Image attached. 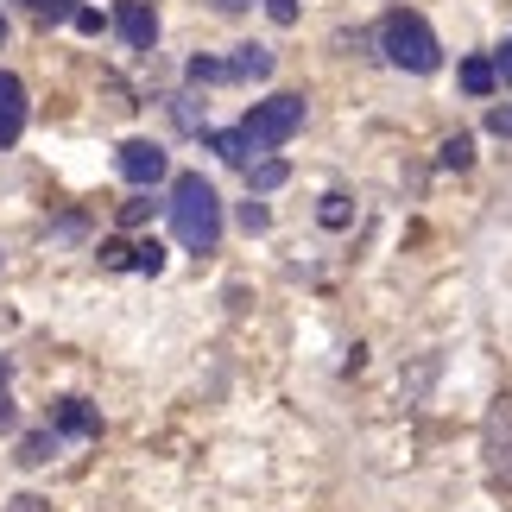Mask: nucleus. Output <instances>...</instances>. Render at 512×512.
Listing matches in <instances>:
<instances>
[{"label":"nucleus","instance_id":"f257e3e1","mask_svg":"<svg viewBox=\"0 0 512 512\" xmlns=\"http://www.w3.org/2000/svg\"><path fill=\"white\" fill-rule=\"evenodd\" d=\"M171 228L190 253H215V241H222V196L203 171H184L171 184Z\"/></svg>","mask_w":512,"mask_h":512},{"label":"nucleus","instance_id":"f03ea898","mask_svg":"<svg viewBox=\"0 0 512 512\" xmlns=\"http://www.w3.org/2000/svg\"><path fill=\"white\" fill-rule=\"evenodd\" d=\"M380 45H386V57L399 70H418V76H430L443 64V45H437V32L424 26L418 13H386V26H380Z\"/></svg>","mask_w":512,"mask_h":512},{"label":"nucleus","instance_id":"7ed1b4c3","mask_svg":"<svg viewBox=\"0 0 512 512\" xmlns=\"http://www.w3.org/2000/svg\"><path fill=\"white\" fill-rule=\"evenodd\" d=\"M298 127H304V95H272V102H253V114L241 121V133H247L253 152L285 146Z\"/></svg>","mask_w":512,"mask_h":512},{"label":"nucleus","instance_id":"20e7f679","mask_svg":"<svg viewBox=\"0 0 512 512\" xmlns=\"http://www.w3.org/2000/svg\"><path fill=\"white\" fill-rule=\"evenodd\" d=\"M26 133V83L13 70H0V152Z\"/></svg>","mask_w":512,"mask_h":512},{"label":"nucleus","instance_id":"39448f33","mask_svg":"<svg viewBox=\"0 0 512 512\" xmlns=\"http://www.w3.org/2000/svg\"><path fill=\"white\" fill-rule=\"evenodd\" d=\"M121 177H127V184H159V177H165V146L127 140L121 146Z\"/></svg>","mask_w":512,"mask_h":512},{"label":"nucleus","instance_id":"423d86ee","mask_svg":"<svg viewBox=\"0 0 512 512\" xmlns=\"http://www.w3.org/2000/svg\"><path fill=\"white\" fill-rule=\"evenodd\" d=\"M487 468L512 481V399H500L494 418H487Z\"/></svg>","mask_w":512,"mask_h":512},{"label":"nucleus","instance_id":"0eeeda50","mask_svg":"<svg viewBox=\"0 0 512 512\" xmlns=\"http://www.w3.org/2000/svg\"><path fill=\"white\" fill-rule=\"evenodd\" d=\"M114 26H121V38H127L133 51H152V38H159V19H152V7H146V0H121Z\"/></svg>","mask_w":512,"mask_h":512},{"label":"nucleus","instance_id":"6e6552de","mask_svg":"<svg viewBox=\"0 0 512 512\" xmlns=\"http://www.w3.org/2000/svg\"><path fill=\"white\" fill-rule=\"evenodd\" d=\"M95 430H102V418H95L83 399H64V405H57V437H95Z\"/></svg>","mask_w":512,"mask_h":512},{"label":"nucleus","instance_id":"1a4fd4ad","mask_svg":"<svg viewBox=\"0 0 512 512\" xmlns=\"http://www.w3.org/2000/svg\"><path fill=\"white\" fill-rule=\"evenodd\" d=\"M228 76H247V83H260V76H272V51H266V45H241V57L228 64Z\"/></svg>","mask_w":512,"mask_h":512},{"label":"nucleus","instance_id":"9d476101","mask_svg":"<svg viewBox=\"0 0 512 512\" xmlns=\"http://www.w3.org/2000/svg\"><path fill=\"white\" fill-rule=\"evenodd\" d=\"M494 83H500L494 57H468V64H462V89L468 95H494Z\"/></svg>","mask_w":512,"mask_h":512},{"label":"nucleus","instance_id":"9b49d317","mask_svg":"<svg viewBox=\"0 0 512 512\" xmlns=\"http://www.w3.org/2000/svg\"><path fill=\"white\" fill-rule=\"evenodd\" d=\"M57 456V430H32L26 443H19V468H45Z\"/></svg>","mask_w":512,"mask_h":512},{"label":"nucleus","instance_id":"f8f14e48","mask_svg":"<svg viewBox=\"0 0 512 512\" xmlns=\"http://www.w3.org/2000/svg\"><path fill=\"white\" fill-rule=\"evenodd\" d=\"M209 146L222 152L228 165H253V146H247V133H241V127H234V133H209Z\"/></svg>","mask_w":512,"mask_h":512},{"label":"nucleus","instance_id":"ddd939ff","mask_svg":"<svg viewBox=\"0 0 512 512\" xmlns=\"http://www.w3.org/2000/svg\"><path fill=\"white\" fill-rule=\"evenodd\" d=\"M468 159H475V140H468V133L443 140V152H437V165H443V171H468Z\"/></svg>","mask_w":512,"mask_h":512},{"label":"nucleus","instance_id":"4468645a","mask_svg":"<svg viewBox=\"0 0 512 512\" xmlns=\"http://www.w3.org/2000/svg\"><path fill=\"white\" fill-rule=\"evenodd\" d=\"M285 177H291L285 159H260V165H247V184H253V190H279Z\"/></svg>","mask_w":512,"mask_h":512},{"label":"nucleus","instance_id":"2eb2a0df","mask_svg":"<svg viewBox=\"0 0 512 512\" xmlns=\"http://www.w3.org/2000/svg\"><path fill=\"white\" fill-rule=\"evenodd\" d=\"M190 83H228V64H215V57H190Z\"/></svg>","mask_w":512,"mask_h":512},{"label":"nucleus","instance_id":"dca6fc26","mask_svg":"<svg viewBox=\"0 0 512 512\" xmlns=\"http://www.w3.org/2000/svg\"><path fill=\"white\" fill-rule=\"evenodd\" d=\"M317 215H323V228H348V215H354V209H348V196H323V209H317Z\"/></svg>","mask_w":512,"mask_h":512},{"label":"nucleus","instance_id":"f3484780","mask_svg":"<svg viewBox=\"0 0 512 512\" xmlns=\"http://www.w3.org/2000/svg\"><path fill=\"white\" fill-rule=\"evenodd\" d=\"M165 266V247L152 241V247H133V272H159Z\"/></svg>","mask_w":512,"mask_h":512},{"label":"nucleus","instance_id":"a211bd4d","mask_svg":"<svg viewBox=\"0 0 512 512\" xmlns=\"http://www.w3.org/2000/svg\"><path fill=\"white\" fill-rule=\"evenodd\" d=\"M38 19H76V0H32Z\"/></svg>","mask_w":512,"mask_h":512},{"label":"nucleus","instance_id":"6ab92c4d","mask_svg":"<svg viewBox=\"0 0 512 512\" xmlns=\"http://www.w3.org/2000/svg\"><path fill=\"white\" fill-rule=\"evenodd\" d=\"M266 222H272V215H266V203H241V228H247V234H260Z\"/></svg>","mask_w":512,"mask_h":512},{"label":"nucleus","instance_id":"aec40b11","mask_svg":"<svg viewBox=\"0 0 512 512\" xmlns=\"http://www.w3.org/2000/svg\"><path fill=\"white\" fill-rule=\"evenodd\" d=\"M266 13H272V26H291V19H298V0H266Z\"/></svg>","mask_w":512,"mask_h":512},{"label":"nucleus","instance_id":"412c9836","mask_svg":"<svg viewBox=\"0 0 512 512\" xmlns=\"http://www.w3.org/2000/svg\"><path fill=\"white\" fill-rule=\"evenodd\" d=\"M487 127H494V133H500V140H512V102H500L494 114H487Z\"/></svg>","mask_w":512,"mask_h":512},{"label":"nucleus","instance_id":"4be33fe9","mask_svg":"<svg viewBox=\"0 0 512 512\" xmlns=\"http://www.w3.org/2000/svg\"><path fill=\"white\" fill-rule=\"evenodd\" d=\"M13 418L19 411H13V392H7V373H0V430H13Z\"/></svg>","mask_w":512,"mask_h":512},{"label":"nucleus","instance_id":"5701e85b","mask_svg":"<svg viewBox=\"0 0 512 512\" xmlns=\"http://www.w3.org/2000/svg\"><path fill=\"white\" fill-rule=\"evenodd\" d=\"M76 32H102V13H95V7H76Z\"/></svg>","mask_w":512,"mask_h":512},{"label":"nucleus","instance_id":"b1692460","mask_svg":"<svg viewBox=\"0 0 512 512\" xmlns=\"http://www.w3.org/2000/svg\"><path fill=\"white\" fill-rule=\"evenodd\" d=\"M494 70H500V76H506V83H512V45H506V51L494 57Z\"/></svg>","mask_w":512,"mask_h":512},{"label":"nucleus","instance_id":"393cba45","mask_svg":"<svg viewBox=\"0 0 512 512\" xmlns=\"http://www.w3.org/2000/svg\"><path fill=\"white\" fill-rule=\"evenodd\" d=\"M215 7H222V13H241V7H253V0H215Z\"/></svg>","mask_w":512,"mask_h":512},{"label":"nucleus","instance_id":"a878e982","mask_svg":"<svg viewBox=\"0 0 512 512\" xmlns=\"http://www.w3.org/2000/svg\"><path fill=\"white\" fill-rule=\"evenodd\" d=\"M0 45H7V19H0Z\"/></svg>","mask_w":512,"mask_h":512}]
</instances>
